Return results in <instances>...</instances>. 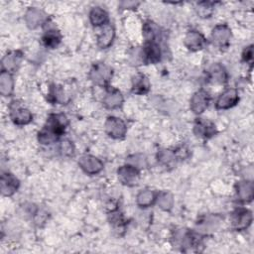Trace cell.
I'll list each match as a JSON object with an SVG mask.
<instances>
[{
  "label": "cell",
  "mask_w": 254,
  "mask_h": 254,
  "mask_svg": "<svg viewBox=\"0 0 254 254\" xmlns=\"http://www.w3.org/2000/svg\"><path fill=\"white\" fill-rule=\"evenodd\" d=\"M68 126V119L64 114H51L47 120L44 128L42 129L38 138L43 144H51L65 132Z\"/></svg>",
  "instance_id": "6da1fadb"
},
{
  "label": "cell",
  "mask_w": 254,
  "mask_h": 254,
  "mask_svg": "<svg viewBox=\"0 0 254 254\" xmlns=\"http://www.w3.org/2000/svg\"><path fill=\"white\" fill-rule=\"evenodd\" d=\"M10 117L17 125H26L30 123L33 118L31 112L16 102L10 105Z\"/></svg>",
  "instance_id": "7a4b0ae2"
},
{
  "label": "cell",
  "mask_w": 254,
  "mask_h": 254,
  "mask_svg": "<svg viewBox=\"0 0 254 254\" xmlns=\"http://www.w3.org/2000/svg\"><path fill=\"white\" fill-rule=\"evenodd\" d=\"M78 164L84 172L91 174V175L100 173L103 168L102 162L100 159H98L92 155L81 156L78 161Z\"/></svg>",
  "instance_id": "3957f363"
},
{
  "label": "cell",
  "mask_w": 254,
  "mask_h": 254,
  "mask_svg": "<svg viewBox=\"0 0 254 254\" xmlns=\"http://www.w3.org/2000/svg\"><path fill=\"white\" fill-rule=\"evenodd\" d=\"M252 222V215L248 209L239 208L232 214L231 223L232 227L236 230H243L247 229Z\"/></svg>",
  "instance_id": "277c9868"
},
{
  "label": "cell",
  "mask_w": 254,
  "mask_h": 254,
  "mask_svg": "<svg viewBox=\"0 0 254 254\" xmlns=\"http://www.w3.org/2000/svg\"><path fill=\"white\" fill-rule=\"evenodd\" d=\"M105 130L112 138H122L126 133V125L120 118L111 116L105 123Z\"/></svg>",
  "instance_id": "5b68a950"
},
{
  "label": "cell",
  "mask_w": 254,
  "mask_h": 254,
  "mask_svg": "<svg viewBox=\"0 0 254 254\" xmlns=\"http://www.w3.org/2000/svg\"><path fill=\"white\" fill-rule=\"evenodd\" d=\"M112 76L111 69L105 65H97L91 72L92 79L100 86H105Z\"/></svg>",
  "instance_id": "8992f818"
},
{
  "label": "cell",
  "mask_w": 254,
  "mask_h": 254,
  "mask_svg": "<svg viewBox=\"0 0 254 254\" xmlns=\"http://www.w3.org/2000/svg\"><path fill=\"white\" fill-rule=\"evenodd\" d=\"M118 178L124 185L131 186L136 184L139 178L137 168L133 165H127L121 167L118 170Z\"/></svg>",
  "instance_id": "52a82bcc"
},
{
  "label": "cell",
  "mask_w": 254,
  "mask_h": 254,
  "mask_svg": "<svg viewBox=\"0 0 254 254\" xmlns=\"http://www.w3.org/2000/svg\"><path fill=\"white\" fill-rule=\"evenodd\" d=\"M238 94L237 91L234 89L227 90L223 93L219 100L217 101V108L218 109H229L234 106L238 102Z\"/></svg>",
  "instance_id": "ba28073f"
},
{
  "label": "cell",
  "mask_w": 254,
  "mask_h": 254,
  "mask_svg": "<svg viewBox=\"0 0 254 254\" xmlns=\"http://www.w3.org/2000/svg\"><path fill=\"white\" fill-rule=\"evenodd\" d=\"M208 102H209L208 94L201 90L193 96L191 100V108L195 113L200 114L205 110V108L208 105Z\"/></svg>",
  "instance_id": "9c48e42d"
},
{
  "label": "cell",
  "mask_w": 254,
  "mask_h": 254,
  "mask_svg": "<svg viewBox=\"0 0 254 254\" xmlns=\"http://www.w3.org/2000/svg\"><path fill=\"white\" fill-rule=\"evenodd\" d=\"M195 132L198 136L203 138H209L214 136L217 132L216 125L210 121L199 118L195 124Z\"/></svg>",
  "instance_id": "30bf717a"
},
{
  "label": "cell",
  "mask_w": 254,
  "mask_h": 254,
  "mask_svg": "<svg viewBox=\"0 0 254 254\" xmlns=\"http://www.w3.org/2000/svg\"><path fill=\"white\" fill-rule=\"evenodd\" d=\"M204 44H205L204 37L197 31L189 32L185 38V45L191 51H199L203 49Z\"/></svg>",
  "instance_id": "8fae6325"
},
{
  "label": "cell",
  "mask_w": 254,
  "mask_h": 254,
  "mask_svg": "<svg viewBox=\"0 0 254 254\" xmlns=\"http://www.w3.org/2000/svg\"><path fill=\"white\" fill-rule=\"evenodd\" d=\"M19 188V181L9 173L2 174L1 177V191L3 196L9 197L17 192Z\"/></svg>",
  "instance_id": "7c38bea8"
},
{
  "label": "cell",
  "mask_w": 254,
  "mask_h": 254,
  "mask_svg": "<svg viewBox=\"0 0 254 254\" xmlns=\"http://www.w3.org/2000/svg\"><path fill=\"white\" fill-rule=\"evenodd\" d=\"M143 58L146 63L155 64L160 61L161 58V50L160 47L155 42H147L143 49Z\"/></svg>",
  "instance_id": "4fadbf2b"
},
{
  "label": "cell",
  "mask_w": 254,
  "mask_h": 254,
  "mask_svg": "<svg viewBox=\"0 0 254 254\" xmlns=\"http://www.w3.org/2000/svg\"><path fill=\"white\" fill-rule=\"evenodd\" d=\"M230 39V29L226 25H219L213 31L214 43L219 46H225Z\"/></svg>",
  "instance_id": "5bb4252c"
},
{
  "label": "cell",
  "mask_w": 254,
  "mask_h": 254,
  "mask_svg": "<svg viewBox=\"0 0 254 254\" xmlns=\"http://www.w3.org/2000/svg\"><path fill=\"white\" fill-rule=\"evenodd\" d=\"M150 90L149 79L144 75H136L132 80V91L136 95H145Z\"/></svg>",
  "instance_id": "9a60e30c"
},
{
  "label": "cell",
  "mask_w": 254,
  "mask_h": 254,
  "mask_svg": "<svg viewBox=\"0 0 254 254\" xmlns=\"http://www.w3.org/2000/svg\"><path fill=\"white\" fill-rule=\"evenodd\" d=\"M20 61H21V55L18 52L7 54L2 60L3 71L9 73L16 70L17 66L20 64Z\"/></svg>",
  "instance_id": "2e32d148"
},
{
  "label": "cell",
  "mask_w": 254,
  "mask_h": 254,
  "mask_svg": "<svg viewBox=\"0 0 254 254\" xmlns=\"http://www.w3.org/2000/svg\"><path fill=\"white\" fill-rule=\"evenodd\" d=\"M0 91L5 97L9 96L13 91V78L10 73L2 71L1 76H0Z\"/></svg>",
  "instance_id": "e0dca14e"
},
{
  "label": "cell",
  "mask_w": 254,
  "mask_h": 254,
  "mask_svg": "<svg viewBox=\"0 0 254 254\" xmlns=\"http://www.w3.org/2000/svg\"><path fill=\"white\" fill-rule=\"evenodd\" d=\"M114 35H115V33H114L113 27L110 26V25H107L103 29L102 33L99 36V39H98L99 40V46L102 49L109 47L112 43L113 39H114Z\"/></svg>",
  "instance_id": "ac0fdd59"
},
{
  "label": "cell",
  "mask_w": 254,
  "mask_h": 254,
  "mask_svg": "<svg viewBox=\"0 0 254 254\" xmlns=\"http://www.w3.org/2000/svg\"><path fill=\"white\" fill-rule=\"evenodd\" d=\"M90 18L93 25L96 27L105 25L108 21L107 13L101 7H95L90 13Z\"/></svg>",
  "instance_id": "d6986e66"
},
{
  "label": "cell",
  "mask_w": 254,
  "mask_h": 254,
  "mask_svg": "<svg viewBox=\"0 0 254 254\" xmlns=\"http://www.w3.org/2000/svg\"><path fill=\"white\" fill-rule=\"evenodd\" d=\"M122 102H123V98L117 90L108 91L104 98V104L108 108H116L121 105Z\"/></svg>",
  "instance_id": "ffe728a7"
},
{
  "label": "cell",
  "mask_w": 254,
  "mask_h": 254,
  "mask_svg": "<svg viewBox=\"0 0 254 254\" xmlns=\"http://www.w3.org/2000/svg\"><path fill=\"white\" fill-rule=\"evenodd\" d=\"M43 43L48 48H56L61 42V35L56 30H49L45 33V35L42 38Z\"/></svg>",
  "instance_id": "44dd1931"
},
{
  "label": "cell",
  "mask_w": 254,
  "mask_h": 254,
  "mask_svg": "<svg viewBox=\"0 0 254 254\" xmlns=\"http://www.w3.org/2000/svg\"><path fill=\"white\" fill-rule=\"evenodd\" d=\"M209 77L213 79L215 82L224 83L227 81V72L221 65H216L209 71Z\"/></svg>",
  "instance_id": "7402d4cb"
},
{
  "label": "cell",
  "mask_w": 254,
  "mask_h": 254,
  "mask_svg": "<svg viewBox=\"0 0 254 254\" xmlns=\"http://www.w3.org/2000/svg\"><path fill=\"white\" fill-rule=\"evenodd\" d=\"M156 201V196L149 190L142 191L137 197V203L142 207L150 206Z\"/></svg>",
  "instance_id": "603a6c76"
},
{
  "label": "cell",
  "mask_w": 254,
  "mask_h": 254,
  "mask_svg": "<svg viewBox=\"0 0 254 254\" xmlns=\"http://www.w3.org/2000/svg\"><path fill=\"white\" fill-rule=\"evenodd\" d=\"M237 194L242 201H251L253 197V186L251 183L244 182L238 185Z\"/></svg>",
  "instance_id": "cb8c5ba5"
},
{
  "label": "cell",
  "mask_w": 254,
  "mask_h": 254,
  "mask_svg": "<svg viewBox=\"0 0 254 254\" xmlns=\"http://www.w3.org/2000/svg\"><path fill=\"white\" fill-rule=\"evenodd\" d=\"M31 18L30 21H28V25H30L32 28H35L39 25V23L42 22V16H41V12L36 10V9H31L28 13H27V19Z\"/></svg>",
  "instance_id": "d4e9b609"
},
{
  "label": "cell",
  "mask_w": 254,
  "mask_h": 254,
  "mask_svg": "<svg viewBox=\"0 0 254 254\" xmlns=\"http://www.w3.org/2000/svg\"><path fill=\"white\" fill-rule=\"evenodd\" d=\"M158 203L160 204V207L163 209H170L173 204V200L172 197L169 194H162L158 198Z\"/></svg>",
  "instance_id": "484cf974"
},
{
  "label": "cell",
  "mask_w": 254,
  "mask_h": 254,
  "mask_svg": "<svg viewBox=\"0 0 254 254\" xmlns=\"http://www.w3.org/2000/svg\"><path fill=\"white\" fill-rule=\"evenodd\" d=\"M198 13L203 18L209 17V15H211V13H213V6H211V3H208V2L200 3L198 8Z\"/></svg>",
  "instance_id": "4316f807"
},
{
  "label": "cell",
  "mask_w": 254,
  "mask_h": 254,
  "mask_svg": "<svg viewBox=\"0 0 254 254\" xmlns=\"http://www.w3.org/2000/svg\"><path fill=\"white\" fill-rule=\"evenodd\" d=\"M61 151H63V154L65 155H71L74 153V147L73 144L70 141H64L61 144Z\"/></svg>",
  "instance_id": "83f0119b"
},
{
  "label": "cell",
  "mask_w": 254,
  "mask_h": 254,
  "mask_svg": "<svg viewBox=\"0 0 254 254\" xmlns=\"http://www.w3.org/2000/svg\"><path fill=\"white\" fill-rule=\"evenodd\" d=\"M252 55H253V51H252V47H248L246 48V50L244 51L243 54V58L246 62L248 61H252Z\"/></svg>",
  "instance_id": "f1b7e54d"
}]
</instances>
